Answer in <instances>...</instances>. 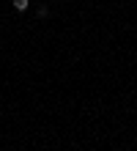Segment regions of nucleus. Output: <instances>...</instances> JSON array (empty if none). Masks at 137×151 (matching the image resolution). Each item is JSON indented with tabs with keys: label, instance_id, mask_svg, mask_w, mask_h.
<instances>
[{
	"label": "nucleus",
	"instance_id": "nucleus-2",
	"mask_svg": "<svg viewBox=\"0 0 137 151\" xmlns=\"http://www.w3.org/2000/svg\"><path fill=\"white\" fill-rule=\"evenodd\" d=\"M36 17H39V19H47V17H49V8H47V6L41 3L39 8H36Z\"/></svg>",
	"mask_w": 137,
	"mask_h": 151
},
{
	"label": "nucleus",
	"instance_id": "nucleus-1",
	"mask_svg": "<svg viewBox=\"0 0 137 151\" xmlns=\"http://www.w3.org/2000/svg\"><path fill=\"white\" fill-rule=\"evenodd\" d=\"M11 3H14L16 11H27V8H30V0H11Z\"/></svg>",
	"mask_w": 137,
	"mask_h": 151
}]
</instances>
